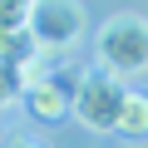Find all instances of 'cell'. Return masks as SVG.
Here are the masks:
<instances>
[{
    "instance_id": "7a4b0ae2",
    "label": "cell",
    "mask_w": 148,
    "mask_h": 148,
    "mask_svg": "<svg viewBox=\"0 0 148 148\" xmlns=\"http://www.w3.org/2000/svg\"><path fill=\"white\" fill-rule=\"evenodd\" d=\"M123 104H128L123 79L104 74L99 64L84 69L79 79H74V119H79L84 128H94V133H119V114H123Z\"/></svg>"
},
{
    "instance_id": "3957f363",
    "label": "cell",
    "mask_w": 148,
    "mask_h": 148,
    "mask_svg": "<svg viewBox=\"0 0 148 148\" xmlns=\"http://www.w3.org/2000/svg\"><path fill=\"white\" fill-rule=\"evenodd\" d=\"M84 5H74V0H40V5H30V40L45 59L64 54L84 40Z\"/></svg>"
},
{
    "instance_id": "5b68a950",
    "label": "cell",
    "mask_w": 148,
    "mask_h": 148,
    "mask_svg": "<svg viewBox=\"0 0 148 148\" xmlns=\"http://www.w3.org/2000/svg\"><path fill=\"white\" fill-rule=\"evenodd\" d=\"M119 133H123V138H143V133H148V94H133V89H128V104H123V114H119Z\"/></svg>"
},
{
    "instance_id": "ba28073f",
    "label": "cell",
    "mask_w": 148,
    "mask_h": 148,
    "mask_svg": "<svg viewBox=\"0 0 148 148\" xmlns=\"http://www.w3.org/2000/svg\"><path fill=\"white\" fill-rule=\"evenodd\" d=\"M5 148H45V143H40V138H35V133H15V138H10V143H5Z\"/></svg>"
},
{
    "instance_id": "8992f818",
    "label": "cell",
    "mask_w": 148,
    "mask_h": 148,
    "mask_svg": "<svg viewBox=\"0 0 148 148\" xmlns=\"http://www.w3.org/2000/svg\"><path fill=\"white\" fill-rule=\"evenodd\" d=\"M30 30V0H0V35Z\"/></svg>"
},
{
    "instance_id": "6da1fadb",
    "label": "cell",
    "mask_w": 148,
    "mask_h": 148,
    "mask_svg": "<svg viewBox=\"0 0 148 148\" xmlns=\"http://www.w3.org/2000/svg\"><path fill=\"white\" fill-rule=\"evenodd\" d=\"M94 59L114 79H138L148 74V20L143 15H109L94 35Z\"/></svg>"
},
{
    "instance_id": "277c9868",
    "label": "cell",
    "mask_w": 148,
    "mask_h": 148,
    "mask_svg": "<svg viewBox=\"0 0 148 148\" xmlns=\"http://www.w3.org/2000/svg\"><path fill=\"white\" fill-rule=\"evenodd\" d=\"M25 109L40 119V123H59L69 109H74V79H64V74H49L45 84H35L25 94Z\"/></svg>"
},
{
    "instance_id": "52a82bcc",
    "label": "cell",
    "mask_w": 148,
    "mask_h": 148,
    "mask_svg": "<svg viewBox=\"0 0 148 148\" xmlns=\"http://www.w3.org/2000/svg\"><path fill=\"white\" fill-rule=\"evenodd\" d=\"M15 99H25V89H20V69L0 59V114H5Z\"/></svg>"
}]
</instances>
